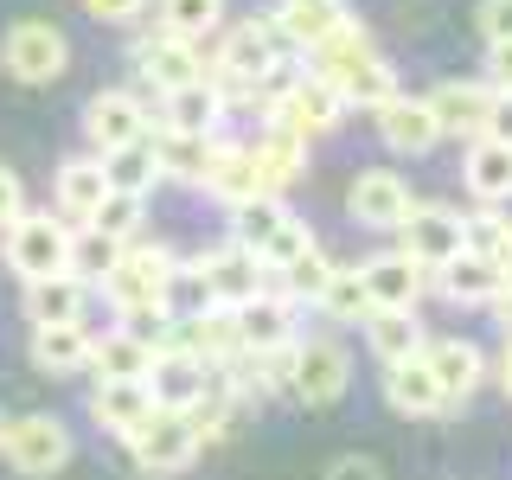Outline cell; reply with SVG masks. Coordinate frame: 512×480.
I'll list each match as a JSON object with an SVG mask.
<instances>
[{"label":"cell","instance_id":"1","mask_svg":"<svg viewBox=\"0 0 512 480\" xmlns=\"http://www.w3.org/2000/svg\"><path fill=\"white\" fill-rule=\"evenodd\" d=\"M301 64H308L314 77H327V84L340 90L346 116H352V109H384L397 90H404V84H397V71H391V58H378L372 32H365V20H352V13H346V20L333 26Z\"/></svg>","mask_w":512,"mask_h":480},{"label":"cell","instance_id":"2","mask_svg":"<svg viewBox=\"0 0 512 480\" xmlns=\"http://www.w3.org/2000/svg\"><path fill=\"white\" fill-rule=\"evenodd\" d=\"M173 263H180V256H173L167 244H141V237H135V244H122V256L90 288L122 314V327H148V320L167 314V276H173Z\"/></svg>","mask_w":512,"mask_h":480},{"label":"cell","instance_id":"3","mask_svg":"<svg viewBox=\"0 0 512 480\" xmlns=\"http://www.w3.org/2000/svg\"><path fill=\"white\" fill-rule=\"evenodd\" d=\"M231 244L250 250L263 269H288L301 250H314L320 237L288 212L276 192H263V199H250V205H237V212H231Z\"/></svg>","mask_w":512,"mask_h":480},{"label":"cell","instance_id":"4","mask_svg":"<svg viewBox=\"0 0 512 480\" xmlns=\"http://www.w3.org/2000/svg\"><path fill=\"white\" fill-rule=\"evenodd\" d=\"M276 58H288V45H282V32H276L269 13L263 20H237V26H224L218 52L205 58V84L212 90H256V77Z\"/></svg>","mask_w":512,"mask_h":480},{"label":"cell","instance_id":"5","mask_svg":"<svg viewBox=\"0 0 512 480\" xmlns=\"http://www.w3.org/2000/svg\"><path fill=\"white\" fill-rule=\"evenodd\" d=\"M128 461H135L141 474H154V480H167V474H186L192 461H199V429H192V416L186 410H148L135 429H128Z\"/></svg>","mask_w":512,"mask_h":480},{"label":"cell","instance_id":"6","mask_svg":"<svg viewBox=\"0 0 512 480\" xmlns=\"http://www.w3.org/2000/svg\"><path fill=\"white\" fill-rule=\"evenodd\" d=\"M0 250H7V269L20 282L64 276V269H71V224L58 212H20L0 231Z\"/></svg>","mask_w":512,"mask_h":480},{"label":"cell","instance_id":"7","mask_svg":"<svg viewBox=\"0 0 512 480\" xmlns=\"http://www.w3.org/2000/svg\"><path fill=\"white\" fill-rule=\"evenodd\" d=\"M71 429L58 423L52 410H26L7 416V436H0V461H7L20 480H52L64 461H71Z\"/></svg>","mask_w":512,"mask_h":480},{"label":"cell","instance_id":"8","mask_svg":"<svg viewBox=\"0 0 512 480\" xmlns=\"http://www.w3.org/2000/svg\"><path fill=\"white\" fill-rule=\"evenodd\" d=\"M0 71L20 77V84H58L71 71V39L52 20H13L7 39H0Z\"/></svg>","mask_w":512,"mask_h":480},{"label":"cell","instance_id":"9","mask_svg":"<svg viewBox=\"0 0 512 480\" xmlns=\"http://www.w3.org/2000/svg\"><path fill=\"white\" fill-rule=\"evenodd\" d=\"M154 135V103L141 90H96L84 103V154H116Z\"/></svg>","mask_w":512,"mask_h":480},{"label":"cell","instance_id":"10","mask_svg":"<svg viewBox=\"0 0 512 480\" xmlns=\"http://www.w3.org/2000/svg\"><path fill=\"white\" fill-rule=\"evenodd\" d=\"M346 384H352V352L333 340V333H314V340L295 346V378H288V397H295V404L327 410V404L346 397Z\"/></svg>","mask_w":512,"mask_h":480},{"label":"cell","instance_id":"11","mask_svg":"<svg viewBox=\"0 0 512 480\" xmlns=\"http://www.w3.org/2000/svg\"><path fill=\"white\" fill-rule=\"evenodd\" d=\"M135 77H141L148 103H160V96H173L186 84H205V45H186L173 32H148V39H135Z\"/></svg>","mask_w":512,"mask_h":480},{"label":"cell","instance_id":"12","mask_svg":"<svg viewBox=\"0 0 512 480\" xmlns=\"http://www.w3.org/2000/svg\"><path fill=\"white\" fill-rule=\"evenodd\" d=\"M397 256H410L429 276L442 263H455L461 256V212H448V205H410L404 224H397Z\"/></svg>","mask_w":512,"mask_h":480},{"label":"cell","instance_id":"13","mask_svg":"<svg viewBox=\"0 0 512 480\" xmlns=\"http://www.w3.org/2000/svg\"><path fill=\"white\" fill-rule=\"evenodd\" d=\"M263 122L295 128L301 141H320V135H333V128L346 122V103H340V90H333L327 77L301 71V77H295V90H288L282 103H269V116H263Z\"/></svg>","mask_w":512,"mask_h":480},{"label":"cell","instance_id":"14","mask_svg":"<svg viewBox=\"0 0 512 480\" xmlns=\"http://www.w3.org/2000/svg\"><path fill=\"white\" fill-rule=\"evenodd\" d=\"M423 365H429V378H436L442 404H468L480 384H487V352H480L468 333H436V340L423 346Z\"/></svg>","mask_w":512,"mask_h":480},{"label":"cell","instance_id":"15","mask_svg":"<svg viewBox=\"0 0 512 480\" xmlns=\"http://www.w3.org/2000/svg\"><path fill=\"white\" fill-rule=\"evenodd\" d=\"M359 282H365L372 314H416V301H423V288H429V269H416L410 256H397V250H378V256L359 263Z\"/></svg>","mask_w":512,"mask_h":480},{"label":"cell","instance_id":"16","mask_svg":"<svg viewBox=\"0 0 512 480\" xmlns=\"http://www.w3.org/2000/svg\"><path fill=\"white\" fill-rule=\"evenodd\" d=\"M410 205H416V199H410L404 173H391V167H365L359 180L346 186V218L365 224V231H397Z\"/></svg>","mask_w":512,"mask_h":480},{"label":"cell","instance_id":"17","mask_svg":"<svg viewBox=\"0 0 512 480\" xmlns=\"http://www.w3.org/2000/svg\"><path fill=\"white\" fill-rule=\"evenodd\" d=\"M429 103V116H436V135L448 141H480V128H487V103H493V90L480 84V77H442L436 90L423 96Z\"/></svg>","mask_w":512,"mask_h":480},{"label":"cell","instance_id":"18","mask_svg":"<svg viewBox=\"0 0 512 480\" xmlns=\"http://www.w3.org/2000/svg\"><path fill=\"white\" fill-rule=\"evenodd\" d=\"M192 263H199L205 288H212V308H244V301L263 295V263H256L250 250H237L231 237H224L218 250H199Z\"/></svg>","mask_w":512,"mask_h":480},{"label":"cell","instance_id":"19","mask_svg":"<svg viewBox=\"0 0 512 480\" xmlns=\"http://www.w3.org/2000/svg\"><path fill=\"white\" fill-rule=\"evenodd\" d=\"M90 301H96V288L84 276H71V269H64V276H39V282L20 288L26 327H64V320H84Z\"/></svg>","mask_w":512,"mask_h":480},{"label":"cell","instance_id":"20","mask_svg":"<svg viewBox=\"0 0 512 480\" xmlns=\"http://www.w3.org/2000/svg\"><path fill=\"white\" fill-rule=\"evenodd\" d=\"M199 192H205V199H218L224 212L263 199V173H256V160H250V141H224L218 135V154H212V167H205Z\"/></svg>","mask_w":512,"mask_h":480},{"label":"cell","instance_id":"21","mask_svg":"<svg viewBox=\"0 0 512 480\" xmlns=\"http://www.w3.org/2000/svg\"><path fill=\"white\" fill-rule=\"evenodd\" d=\"M52 199H58V218H64V224H90V212L109 199L103 154H71V160H58V173H52Z\"/></svg>","mask_w":512,"mask_h":480},{"label":"cell","instance_id":"22","mask_svg":"<svg viewBox=\"0 0 512 480\" xmlns=\"http://www.w3.org/2000/svg\"><path fill=\"white\" fill-rule=\"evenodd\" d=\"M308 148H314V141H301L295 128H276V122L256 128V135H250V160H256V173H263V192L282 199V186H295L301 173H308Z\"/></svg>","mask_w":512,"mask_h":480},{"label":"cell","instance_id":"23","mask_svg":"<svg viewBox=\"0 0 512 480\" xmlns=\"http://www.w3.org/2000/svg\"><path fill=\"white\" fill-rule=\"evenodd\" d=\"M429 288H436L442 301H455V308H493V301H500V288H506V269L487 263V256H468V250H461L455 263H442L436 276H429Z\"/></svg>","mask_w":512,"mask_h":480},{"label":"cell","instance_id":"24","mask_svg":"<svg viewBox=\"0 0 512 480\" xmlns=\"http://www.w3.org/2000/svg\"><path fill=\"white\" fill-rule=\"evenodd\" d=\"M372 122H378V141H384V148H391V154H429V148H436V116H429V103H423V96H404V90H397L391 96V103H384V109H372Z\"/></svg>","mask_w":512,"mask_h":480},{"label":"cell","instance_id":"25","mask_svg":"<svg viewBox=\"0 0 512 480\" xmlns=\"http://www.w3.org/2000/svg\"><path fill=\"white\" fill-rule=\"evenodd\" d=\"M148 410H154L148 378H96V391H90V423L103 429V436H128V429H135Z\"/></svg>","mask_w":512,"mask_h":480},{"label":"cell","instance_id":"26","mask_svg":"<svg viewBox=\"0 0 512 480\" xmlns=\"http://www.w3.org/2000/svg\"><path fill=\"white\" fill-rule=\"evenodd\" d=\"M231 320H237V340H244V352H269V346L301 340L295 301H282V295H256V301H244V308H231Z\"/></svg>","mask_w":512,"mask_h":480},{"label":"cell","instance_id":"27","mask_svg":"<svg viewBox=\"0 0 512 480\" xmlns=\"http://www.w3.org/2000/svg\"><path fill=\"white\" fill-rule=\"evenodd\" d=\"M32 365H39L45 378H77V372H90V327L84 320H64V327H32Z\"/></svg>","mask_w":512,"mask_h":480},{"label":"cell","instance_id":"28","mask_svg":"<svg viewBox=\"0 0 512 480\" xmlns=\"http://www.w3.org/2000/svg\"><path fill=\"white\" fill-rule=\"evenodd\" d=\"M269 20H276V32H282V45L288 52H301L308 58L320 39H327L333 26L346 20V0H282L276 13H269Z\"/></svg>","mask_w":512,"mask_h":480},{"label":"cell","instance_id":"29","mask_svg":"<svg viewBox=\"0 0 512 480\" xmlns=\"http://www.w3.org/2000/svg\"><path fill=\"white\" fill-rule=\"evenodd\" d=\"M148 148H154L160 180L199 186V180H205V167H212V154H218V135H173V128H154Z\"/></svg>","mask_w":512,"mask_h":480},{"label":"cell","instance_id":"30","mask_svg":"<svg viewBox=\"0 0 512 480\" xmlns=\"http://www.w3.org/2000/svg\"><path fill=\"white\" fill-rule=\"evenodd\" d=\"M205 372H212V365H199L192 352H154V365H148L154 404L160 410H192L205 397Z\"/></svg>","mask_w":512,"mask_h":480},{"label":"cell","instance_id":"31","mask_svg":"<svg viewBox=\"0 0 512 480\" xmlns=\"http://www.w3.org/2000/svg\"><path fill=\"white\" fill-rule=\"evenodd\" d=\"M378 391H384V404H391L397 416H442V391H436V378H429V365H423V352L404 365H384V378H378Z\"/></svg>","mask_w":512,"mask_h":480},{"label":"cell","instance_id":"32","mask_svg":"<svg viewBox=\"0 0 512 480\" xmlns=\"http://www.w3.org/2000/svg\"><path fill=\"white\" fill-rule=\"evenodd\" d=\"M461 186L474 192L480 205H506L512 199V148L500 141H468V154H461Z\"/></svg>","mask_w":512,"mask_h":480},{"label":"cell","instance_id":"33","mask_svg":"<svg viewBox=\"0 0 512 480\" xmlns=\"http://www.w3.org/2000/svg\"><path fill=\"white\" fill-rule=\"evenodd\" d=\"M160 128H173V135H218L224 128V96L212 84H186V90H173V96H160Z\"/></svg>","mask_w":512,"mask_h":480},{"label":"cell","instance_id":"34","mask_svg":"<svg viewBox=\"0 0 512 480\" xmlns=\"http://www.w3.org/2000/svg\"><path fill=\"white\" fill-rule=\"evenodd\" d=\"M148 365H154V346L135 327L90 333V372L96 378H148Z\"/></svg>","mask_w":512,"mask_h":480},{"label":"cell","instance_id":"35","mask_svg":"<svg viewBox=\"0 0 512 480\" xmlns=\"http://www.w3.org/2000/svg\"><path fill=\"white\" fill-rule=\"evenodd\" d=\"M429 346L423 333V314H365V352L378 365H404Z\"/></svg>","mask_w":512,"mask_h":480},{"label":"cell","instance_id":"36","mask_svg":"<svg viewBox=\"0 0 512 480\" xmlns=\"http://www.w3.org/2000/svg\"><path fill=\"white\" fill-rule=\"evenodd\" d=\"M224 26V0H154V32H173L186 45H205Z\"/></svg>","mask_w":512,"mask_h":480},{"label":"cell","instance_id":"37","mask_svg":"<svg viewBox=\"0 0 512 480\" xmlns=\"http://www.w3.org/2000/svg\"><path fill=\"white\" fill-rule=\"evenodd\" d=\"M103 180H109V192H122V199H148V192L160 186L154 148H148V141H135V148L103 154Z\"/></svg>","mask_w":512,"mask_h":480},{"label":"cell","instance_id":"38","mask_svg":"<svg viewBox=\"0 0 512 480\" xmlns=\"http://www.w3.org/2000/svg\"><path fill=\"white\" fill-rule=\"evenodd\" d=\"M320 314L333 320V327H359L365 314H372V301H365V282H359V263H340L327 276V288H320V301H314Z\"/></svg>","mask_w":512,"mask_h":480},{"label":"cell","instance_id":"39","mask_svg":"<svg viewBox=\"0 0 512 480\" xmlns=\"http://www.w3.org/2000/svg\"><path fill=\"white\" fill-rule=\"evenodd\" d=\"M199 314H212V288H205L199 263L180 256V263H173V276H167V320H199Z\"/></svg>","mask_w":512,"mask_h":480},{"label":"cell","instance_id":"40","mask_svg":"<svg viewBox=\"0 0 512 480\" xmlns=\"http://www.w3.org/2000/svg\"><path fill=\"white\" fill-rule=\"evenodd\" d=\"M141 205H148V199H122V192H109V199L90 212V231H103L109 244H135V237H141Z\"/></svg>","mask_w":512,"mask_h":480},{"label":"cell","instance_id":"41","mask_svg":"<svg viewBox=\"0 0 512 480\" xmlns=\"http://www.w3.org/2000/svg\"><path fill=\"white\" fill-rule=\"evenodd\" d=\"M122 256V244H109L103 231H90V224H71V276H84V282H96L109 263Z\"/></svg>","mask_w":512,"mask_h":480},{"label":"cell","instance_id":"42","mask_svg":"<svg viewBox=\"0 0 512 480\" xmlns=\"http://www.w3.org/2000/svg\"><path fill=\"white\" fill-rule=\"evenodd\" d=\"M474 20H480V39L487 45H506L512 39V0H480Z\"/></svg>","mask_w":512,"mask_h":480},{"label":"cell","instance_id":"43","mask_svg":"<svg viewBox=\"0 0 512 480\" xmlns=\"http://www.w3.org/2000/svg\"><path fill=\"white\" fill-rule=\"evenodd\" d=\"M77 7H84L96 26H128V20L148 13V0H77Z\"/></svg>","mask_w":512,"mask_h":480},{"label":"cell","instance_id":"44","mask_svg":"<svg viewBox=\"0 0 512 480\" xmlns=\"http://www.w3.org/2000/svg\"><path fill=\"white\" fill-rule=\"evenodd\" d=\"M20 212H26V180L7 167V160H0V231H7Z\"/></svg>","mask_w":512,"mask_h":480},{"label":"cell","instance_id":"45","mask_svg":"<svg viewBox=\"0 0 512 480\" xmlns=\"http://www.w3.org/2000/svg\"><path fill=\"white\" fill-rule=\"evenodd\" d=\"M493 96H512V39L506 45H487V77H480Z\"/></svg>","mask_w":512,"mask_h":480},{"label":"cell","instance_id":"46","mask_svg":"<svg viewBox=\"0 0 512 480\" xmlns=\"http://www.w3.org/2000/svg\"><path fill=\"white\" fill-rule=\"evenodd\" d=\"M487 141H500V148H512V96H493L487 103V128H480Z\"/></svg>","mask_w":512,"mask_h":480},{"label":"cell","instance_id":"47","mask_svg":"<svg viewBox=\"0 0 512 480\" xmlns=\"http://www.w3.org/2000/svg\"><path fill=\"white\" fill-rule=\"evenodd\" d=\"M327 480H384V468H378L372 455H340V461L327 468Z\"/></svg>","mask_w":512,"mask_h":480},{"label":"cell","instance_id":"48","mask_svg":"<svg viewBox=\"0 0 512 480\" xmlns=\"http://www.w3.org/2000/svg\"><path fill=\"white\" fill-rule=\"evenodd\" d=\"M487 372H493V384H500V397L512 404V340L500 346V359H487Z\"/></svg>","mask_w":512,"mask_h":480},{"label":"cell","instance_id":"49","mask_svg":"<svg viewBox=\"0 0 512 480\" xmlns=\"http://www.w3.org/2000/svg\"><path fill=\"white\" fill-rule=\"evenodd\" d=\"M493 320H500V333L512 340V282L500 288V301H493Z\"/></svg>","mask_w":512,"mask_h":480},{"label":"cell","instance_id":"50","mask_svg":"<svg viewBox=\"0 0 512 480\" xmlns=\"http://www.w3.org/2000/svg\"><path fill=\"white\" fill-rule=\"evenodd\" d=\"M0 436H7V410H0Z\"/></svg>","mask_w":512,"mask_h":480}]
</instances>
